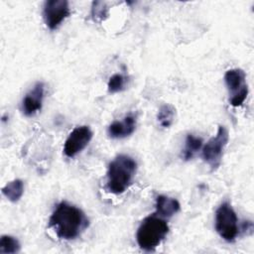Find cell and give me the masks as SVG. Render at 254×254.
I'll return each instance as SVG.
<instances>
[{
  "label": "cell",
  "mask_w": 254,
  "mask_h": 254,
  "mask_svg": "<svg viewBox=\"0 0 254 254\" xmlns=\"http://www.w3.org/2000/svg\"><path fill=\"white\" fill-rule=\"evenodd\" d=\"M169 233V225L165 218L153 213L145 217L136 233L139 247L147 252L154 251Z\"/></svg>",
  "instance_id": "3957f363"
},
{
  "label": "cell",
  "mask_w": 254,
  "mask_h": 254,
  "mask_svg": "<svg viewBox=\"0 0 254 254\" xmlns=\"http://www.w3.org/2000/svg\"><path fill=\"white\" fill-rule=\"evenodd\" d=\"M175 114H176V109L173 105L164 104L160 107L158 111L157 120L162 127L168 128L172 125L175 118Z\"/></svg>",
  "instance_id": "5bb4252c"
},
{
  "label": "cell",
  "mask_w": 254,
  "mask_h": 254,
  "mask_svg": "<svg viewBox=\"0 0 254 254\" xmlns=\"http://www.w3.org/2000/svg\"><path fill=\"white\" fill-rule=\"evenodd\" d=\"M224 81L231 97L229 102L232 106H240L248 94L246 74L241 68H231L224 74Z\"/></svg>",
  "instance_id": "8992f818"
},
{
  "label": "cell",
  "mask_w": 254,
  "mask_h": 254,
  "mask_svg": "<svg viewBox=\"0 0 254 254\" xmlns=\"http://www.w3.org/2000/svg\"><path fill=\"white\" fill-rule=\"evenodd\" d=\"M228 142L227 129L219 125L216 135L210 138L202 148V158L204 162L210 167L211 171H215L221 164L224 148Z\"/></svg>",
  "instance_id": "5b68a950"
},
{
  "label": "cell",
  "mask_w": 254,
  "mask_h": 254,
  "mask_svg": "<svg viewBox=\"0 0 254 254\" xmlns=\"http://www.w3.org/2000/svg\"><path fill=\"white\" fill-rule=\"evenodd\" d=\"M2 193L12 202H17L24 193V183L23 181L16 179L2 188Z\"/></svg>",
  "instance_id": "7c38bea8"
},
{
  "label": "cell",
  "mask_w": 254,
  "mask_h": 254,
  "mask_svg": "<svg viewBox=\"0 0 254 254\" xmlns=\"http://www.w3.org/2000/svg\"><path fill=\"white\" fill-rule=\"evenodd\" d=\"M136 128V118L133 115H127L120 121L112 122L108 127V135L111 138L120 139L131 135Z\"/></svg>",
  "instance_id": "30bf717a"
},
{
  "label": "cell",
  "mask_w": 254,
  "mask_h": 254,
  "mask_svg": "<svg viewBox=\"0 0 254 254\" xmlns=\"http://www.w3.org/2000/svg\"><path fill=\"white\" fill-rule=\"evenodd\" d=\"M215 230L227 242H233L238 235V218L228 201L222 202L215 211Z\"/></svg>",
  "instance_id": "277c9868"
},
{
  "label": "cell",
  "mask_w": 254,
  "mask_h": 254,
  "mask_svg": "<svg viewBox=\"0 0 254 254\" xmlns=\"http://www.w3.org/2000/svg\"><path fill=\"white\" fill-rule=\"evenodd\" d=\"M21 245L17 238L11 235H2L0 238V253L14 254L20 251Z\"/></svg>",
  "instance_id": "9a60e30c"
},
{
  "label": "cell",
  "mask_w": 254,
  "mask_h": 254,
  "mask_svg": "<svg viewBox=\"0 0 254 254\" xmlns=\"http://www.w3.org/2000/svg\"><path fill=\"white\" fill-rule=\"evenodd\" d=\"M70 15L66 0H48L44 3L43 18L50 30H56Z\"/></svg>",
  "instance_id": "52a82bcc"
},
{
  "label": "cell",
  "mask_w": 254,
  "mask_h": 254,
  "mask_svg": "<svg viewBox=\"0 0 254 254\" xmlns=\"http://www.w3.org/2000/svg\"><path fill=\"white\" fill-rule=\"evenodd\" d=\"M180 202L173 197L161 194L156 197V214L163 218H170L180 210Z\"/></svg>",
  "instance_id": "8fae6325"
},
{
  "label": "cell",
  "mask_w": 254,
  "mask_h": 254,
  "mask_svg": "<svg viewBox=\"0 0 254 254\" xmlns=\"http://www.w3.org/2000/svg\"><path fill=\"white\" fill-rule=\"evenodd\" d=\"M92 139V131L88 126L75 127L66 138L64 145V153L66 157L72 158L80 153Z\"/></svg>",
  "instance_id": "ba28073f"
},
{
  "label": "cell",
  "mask_w": 254,
  "mask_h": 254,
  "mask_svg": "<svg viewBox=\"0 0 254 254\" xmlns=\"http://www.w3.org/2000/svg\"><path fill=\"white\" fill-rule=\"evenodd\" d=\"M49 226L54 229L59 238L72 240L86 229L88 219L81 209L66 201H62L53 211Z\"/></svg>",
  "instance_id": "6da1fadb"
},
{
  "label": "cell",
  "mask_w": 254,
  "mask_h": 254,
  "mask_svg": "<svg viewBox=\"0 0 254 254\" xmlns=\"http://www.w3.org/2000/svg\"><path fill=\"white\" fill-rule=\"evenodd\" d=\"M125 83H126V77L120 73H115L108 80V83H107L108 91L111 93L119 92L124 89Z\"/></svg>",
  "instance_id": "e0dca14e"
},
{
  "label": "cell",
  "mask_w": 254,
  "mask_h": 254,
  "mask_svg": "<svg viewBox=\"0 0 254 254\" xmlns=\"http://www.w3.org/2000/svg\"><path fill=\"white\" fill-rule=\"evenodd\" d=\"M202 147V139L192 134H189L186 138L185 149L183 150V158L188 161L190 160Z\"/></svg>",
  "instance_id": "4fadbf2b"
},
{
  "label": "cell",
  "mask_w": 254,
  "mask_h": 254,
  "mask_svg": "<svg viewBox=\"0 0 254 254\" xmlns=\"http://www.w3.org/2000/svg\"><path fill=\"white\" fill-rule=\"evenodd\" d=\"M137 171L136 161L128 155H118L109 164L107 170L106 187L108 191L120 194L124 192L133 182Z\"/></svg>",
  "instance_id": "7a4b0ae2"
},
{
  "label": "cell",
  "mask_w": 254,
  "mask_h": 254,
  "mask_svg": "<svg viewBox=\"0 0 254 254\" xmlns=\"http://www.w3.org/2000/svg\"><path fill=\"white\" fill-rule=\"evenodd\" d=\"M45 85L37 82L22 100V111L26 116H33L42 109Z\"/></svg>",
  "instance_id": "9c48e42d"
},
{
  "label": "cell",
  "mask_w": 254,
  "mask_h": 254,
  "mask_svg": "<svg viewBox=\"0 0 254 254\" xmlns=\"http://www.w3.org/2000/svg\"><path fill=\"white\" fill-rule=\"evenodd\" d=\"M108 15V8L105 2L93 1L91 6V17L93 21L102 22Z\"/></svg>",
  "instance_id": "2e32d148"
}]
</instances>
